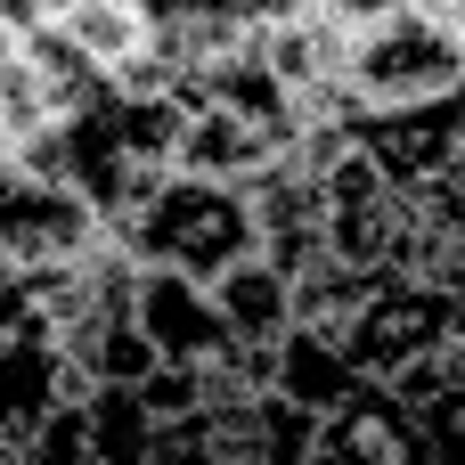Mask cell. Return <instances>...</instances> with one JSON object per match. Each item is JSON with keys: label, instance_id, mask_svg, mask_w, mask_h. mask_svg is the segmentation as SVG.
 Wrapping results in <instances>:
<instances>
[{"label": "cell", "instance_id": "cell-3", "mask_svg": "<svg viewBox=\"0 0 465 465\" xmlns=\"http://www.w3.org/2000/svg\"><path fill=\"white\" fill-rule=\"evenodd\" d=\"M335 82H343L360 123L368 114H401V106H433V98L465 90V41L409 0L392 16H376V25H351Z\"/></svg>", "mask_w": 465, "mask_h": 465}, {"label": "cell", "instance_id": "cell-14", "mask_svg": "<svg viewBox=\"0 0 465 465\" xmlns=\"http://www.w3.org/2000/svg\"><path fill=\"white\" fill-rule=\"evenodd\" d=\"M417 8H425L433 25H450V33H458V41H465V0H417Z\"/></svg>", "mask_w": 465, "mask_h": 465}, {"label": "cell", "instance_id": "cell-1", "mask_svg": "<svg viewBox=\"0 0 465 465\" xmlns=\"http://www.w3.org/2000/svg\"><path fill=\"white\" fill-rule=\"evenodd\" d=\"M65 147V188L98 213V229H123L180 155V106L172 98H98L90 114L57 123Z\"/></svg>", "mask_w": 465, "mask_h": 465}, {"label": "cell", "instance_id": "cell-9", "mask_svg": "<svg viewBox=\"0 0 465 465\" xmlns=\"http://www.w3.org/2000/svg\"><path fill=\"white\" fill-rule=\"evenodd\" d=\"M262 392L319 425V417H335V409L360 392V376H351V360L335 351V335H319V327H286V335L262 351Z\"/></svg>", "mask_w": 465, "mask_h": 465}, {"label": "cell", "instance_id": "cell-11", "mask_svg": "<svg viewBox=\"0 0 465 465\" xmlns=\"http://www.w3.org/2000/svg\"><path fill=\"white\" fill-rule=\"evenodd\" d=\"M417 433H425V465H465V343H450V384L417 417Z\"/></svg>", "mask_w": 465, "mask_h": 465}, {"label": "cell", "instance_id": "cell-6", "mask_svg": "<svg viewBox=\"0 0 465 465\" xmlns=\"http://www.w3.org/2000/svg\"><path fill=\"white\" fill-rule=\"evenodd\" d=\"M131 327L147 343L155 368H180V376H213L237 360L229 327L213 319V294L196 278H172V270H139L131 278Z\"/></svg>", "mask_w": 465, "mask_h": 465}, {"label": "cell", "instance_id": "cell-5", "mask_svg": "<svg viewBox=\"0 0 465 465\" xmlns=\"http://www.w3.org/2000/svg\"><path fill=\"white\" fill-rule=\"evenodd\" d=\"M98 237H106L98 213H90L74 188L33 180V172H16V163L0 155V270H16V278H57V270H74Z\"/></svg>", "mask_w": 465, "mask_h": 465}, {"label": "cell", "instance_id": "cell-12", "mask_svg": "<svg viewBox=\"0 0 465 465\" xmlns=\"http://www.w3.org/2000/svg\"><path fill=\"white\" fill-rule=\"evenodd\" d=\"M41 319H33V278H16V270H0V343H16V335H33Z\"/></svg>", "mask_w": 465, "mask_h": 465}, {"label": "cell", "instance_id": "cell-2", "mask_svg": "<svg viewBox=\"0 0 465 465\" xmlns=\"http://www.w3.org/2000/svg\"><path fill=\"white\" fill-rule=\"evenodd\" d=\"M139 270H172V278H196L213 286L221 270H237L253 253V204L245 188H221V180H188L172 172L123 229H106Z\"/></svg>", "mask_w": 465, "mask_h": 465}, {"label": "cell", "instance_id": "cell-10", "mask_svg": "<svg viewBox=\"0 0 465 465\" xmlns=\"http://www.w3.org/2000/svg\"><path fill=\"white\" fill-rule=\"evenodd\" d=\"M213 319L229 327V343H237V360H262L286 327H294V278H278L262 253H245L237 270H221L213 286Z\"/></svg>", "mask_w": 465, "mask_h": 465}, {"label": "cell", "instance_id": "cell-4", "mask_svg": "<svg viewBox=\"0 0 465 465\" xmlns=\"http://www.w3.org/2000/svg\"><path fill=\"white\" fill-rule=\"evenodd\" d=\"M450 335H458V302H450L441 286H425V278H384V286L335 327V351L351 360L360 384H392L401 368L433 360Z\"/></svg>", "mask_w": 465, "mask_h": 465}, {"label": "cell", "instance_id": "cell-13", "mask_svg": "<svg viewBox=\"0 0 465 465\" xmlns=\"http://www.w3.org/2000/svg\"><path fill=\"white\" fill-rule=\"evenodd\" d=\"M41 16H49V0H0V25L8 33H41Z\"/></svg>", "mask_w": 465, "mask_h": 465}, {"label": "cell", "instance_id": "cell-7", "mask_svg": "<svg viewBox=\"0 0 465 465\" xmlns=\"http://www.w3.org/2000/svg\"><path fill=\"white\" fill-rule=\"evenodd\" d=\"M351 139H360V155L376 163V180H384L392 196H409V188H433V180L465 172V90L433 98V106L368 114V123H351Z\"/></svg>", "mask_w": 465, "mask_h": 465}, {"label": "cell", "instance_id": "cell-8", "mask_svg": "<svg viewBox=\"0 0 465 465\" xmlns=\"http://www.w3.org/2000/svg\"><path fill=\"white\" fill-rule=\"evenodd\" d=\"M74 401H90V384L49 351V335L33 327V335H16V343H0V450H25L57 409H74Z\"/></svg>", "mask_w": 465, "mask_h": 465}]
</instances>
